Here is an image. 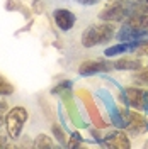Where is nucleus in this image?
<instances>
[{
	"instance_id": "ddd939ff",
	"label": "nucleus",
	"mask_w": 148,
	"mask_h": 149,
	"mask_svg": "<svg viewBox=\"0 0 148 149\" xmlns=\"http://www.w3.org/2000/svg\"><path fill=\"white\" fill-rule=\"evenodd\" d=\"M14 93V86L0 74V97H7V95H12Z\"/></svg>"
},
{
	"instance_id": "dca6fc26",
	"label": "nucleus",
	"mask_w": 148,
	"mask_h": 149,
	"mask_svg": "<svg viewBox=\"0 0 148 149\" xmlns=\"http://www.w3.org/2000/svg\"><path fill=\"white\" fill-rule=\"evenodd\" d=\"M135 51H136V54H140V56H148V41L138 44V47H136Z\"/></svg>"
},
{
	"instance_id": "9b49d317",
	"label": "nucleus",
	"mask_w": 148,
	"mask_h": 149,
	"mask_svg": "<svg viewBox=\"0 0 148 149\" xmlns=\"http://www.w3.org/2000/svg\"><path fill=\"white\" fill-rule=\"evenodd\" d=\"M124 24L133 29H148V14H133L124 19Z\"/></svg>"
},
{
	"instance_id": "423d86ee",
	"label": "nucleus",
	"mask_w": 148,
	"mask_h": 149,
	"mask_svg": "<svg viewBox=\"0 0 148 149\" xmlns=\"http://www.w3.org/2000/svg\"><path fill=\"white\" fill-rule=\"evenodd\" d=\"M126 129L130 130L131 134H141V132L148 130V122L138 112H130V122H128Z\"/></svg>"
},
{
	"instance_id": "1a4fd4ad",
	"label": "nucleus",
	"mask_w": 148,
	"mask_h": 149,
	"mask_svg": "<svg viewBox=\"0 0 148 149\" xmlns=\"http://www.w3.org/2000/svg\"><path fill=\"white\" fill-rule=\"evenodd\" d=\"M138 44H141V42H119V44H114L111 47H106L104 56L112 58V56H119V54H124V53H130V51H135L138 47Z\"/></svg>"
},
{
	"instance_id": "f3484780",
	"label": "nucleus",
	"mask_w": 148,
	"mask_h": 149,
	"mask_svg": "<svg viewBox=\"0 0 148 149\" xmlns=\"http://www.w3.org/2000/svg\"><path fill=\"white\" fill-rule=\"evenodd\" d=\"M141 110L148 112V92L147 90L143 92V107H141Z\"/></svg>"
},
{
	"instance_id": "0eeeda50",
	"label": "nucleus",
	"mask_w": 148,
	"mask_h": 149,
	"mask_svg": "<svg viewBox=\"0 0 148 149\" xmlns=\"http://www.w3.org/2000/svg\"><path fill=\"white\" fill-rule=\"evenodd\" d=\"M143 92L145 90H140V88H135V86L126 88L124 90V100H126V103L130 107H133V109H136V110H141V107H143Z\"/></svg>"
},
{
	"instance_id": "f257e3e1",
	"label": "nucleus",
	"mask_w": 148,
	"mask_h": 149,
	"mask_svg": "<svg viewBox=\"0 0 148 149\" xmlns=\"http://www.w3.org/2000/svg\"><path fill=\"white\" fill-rule=\"evenodd\" d=\"M116 36V27L112 26L111 22H102L99 26H89L83 31L82 34V46L83 47H94L109 42L112 37Z\"/></svg>"
},
{
	"instance_id": "7ed1b4c3",
	"label": "nucleus",
	"mask_w": 148,
	"mask_h": 149,
	"mask_svg": "<svg viewBox=\"0 0 148 149\" xmlns=\"http://www.w3.org/2000/svg\"><path fill=\"white\" fill-rule=\"evenodd\" d=\"M126 17H130V5L123 2H114L99 12V19L106 22H118V20H124Z\"/></svg>"
},
{
	"instance_id": "4468645a",
	"label": "nucleus",
	"mask_w": 148,
	"mask_h": 149,
	"mask_svg": "<svg viewBox=\"0 0 148 149\" xmlns=\"http://www.w3.org/2000/svg\"><path fill=\"white\" fill-rule=\"evenodd\" d=\"M51 130H53V134H55V137L58 141H60V142H61V144H66V137H65V134H63V130L60 129V127H58V125H53V127H51Z\"/></svg>"
},
{
	"instance_id": "6ab92c4d",
	"label": "nucleus",
	"mask_w": 148,
	"mask_h": 149,
	"mask_svg": "<svg viewBox=\"0 0 148 149\" xmlns=\"http://www.w3.org/2000/svg\"><path fill=\"white\" fill-rule=\"evenodd\" d=\"M77 3H82V5H94L97 3V0H75Z\"/></svg>"
},
{
	"instance_id": "412c9836",
	"label": "nucleus",
	"mask_w": 148,
	"mask_h": 149,
	"mask_svg": "<svg viewBox=\"0 0 148 149\" xmlns=\"http://www.w3.org/2000/svg\"><path fill=\"white\" fill-rule=\"evenodd\" d=\"M72 139L73 141H82V136H80L78 132H73V134H72Z\"/></svg>"
},
{
	"instance_id": "aec40b11",
	"label": "nucleus",
	"mask_w": 148,
	"mask_h": 149,
	"mask_svg": "<svg viewBox=\"0 0 148 149\" xmlns=\"http://www.w3.org/2000/svg\"><path fill=\"white\" fill-rule=\"evenodd\" d=\"M5 110H9V105H7L5 100H0V112H5Z\"/></svg>"
},
{
	"instance_id": "f8f14e48",
	"label": "nucleus",
	"mask_w": 148,
	"mask_h": 149,
	"mask_svg": "<svg viewBox=\"0 0 148 149\" xmlns=\"http://www.w3.org/2000/svg\"><path fill=\"white\" fill-rule=\"evenodd\" d=\"M32 146H34V148H39V149H51L55 146V142H53V139H51L49 136L39 134L36 139H34V144H32Z\"/></svg>"
},
{
	"instance_id": "4be33fe9",
	"label": "nucleus",
	"mask_w": 148,
	"mask_h": 149,
	"mask_svg": "<svg viewBox=\"0 0 148 149\" xmlns=\"http://www.w3.org/2000/svg\"><path fill=\"white\" fill-rule=\"evenodd\" d=\"M2 122H5V119H2V112H0V125H2Z\"/></svg>"
},
{
	"instance_id": "a211bd4d",
	"label": "nucleus",
	"mask_w": 148,
	"mask_h": 149,
	"mask_svg": "<svg viewBox=\"0 0 148 149\" xmlns=\"http://www.w3.org/2000/svg\"><path fill=\"white\" fill-rule=\"evenodd\" d=\"M7 137H9V136H7ZM7 137H5L4 134H0V148H9V146H12V144L7 142Z\"/></svg>"
},
{
	"instance_id": "6e6552de",
	"label": "nucleus",
	"mask_w": 148,
	"mask_h": 149,
	"mask_svg": "<svg viewBox=\"0 0 148 149\" xmlns=\"http://www.w3.org/2000/svg\"><path fill=\"white\" fill-rule=\"evenodd\" d=\"M111 65L118 71H138L143 66V63H141V59H135V58H123V59H118Z\"/></svg>"
},
{
	"instance_id": "2eb2a0df",
	"label": "nucleus",
	"mask_w": 148,
	"mask_h": 149,
	"mask_svg": "<svg viewBox=\"0 0 148 149\" xmlns=\"http://www.w3.org/2000/svg\"><path fill=\"white\" fill-rule=\"evenodd\" d=\"M138 78L143 81V83L148 85V65L147 66H141L138 70Z\"/></svg>"
},
{
	"instance_id": "f03ea898",
	"label": "nucleus",
	"mask_w": 148,
	"mask_h": 149,
	"mask_svg": "<svg viewBox=\"0 0 148 149\" xmlns=\"http://www.w3.org/2000/svg\"><path fill=\"white\" fill-rule=\"evenodd\" d=\"M29 113L26 107H12L7 115H5V130H7V136L9 139H19L20 132L24 129V124L27 122Z\"/></svg>"
},
{
	"instance_id": "9d476101",
	"label": "nucleus",
	"mask_w": 148,
	"mask_h": 149,
	"mask_svg": "<svg viewBox=\"0 0 148 149\" xmlns=\"http://www.w3.org/2000/svg\"><path fill=\"white\" fill-rule=\"evenodd\" d=\"M106 144L111 148H123V149H130V139L123 134V132H111L106 139Z\"/></svg>"
},
{
	"instance_id": "20e7f679",
	"label": "nucleus",
	"mask_w": 148,
	"mask_h": 149,
	"mask_svg": "<svg viewBox=\"0 0 148 149\" xmlns=\"http://www.w3.org/2000/svg\"><path fill=\"white\" fill-rule=\"evenodd\" d=\"M112 68L111 63H107L106 59H87L78 66V73L82 76H90L97 73H106Z\"/></svg>"
},
{
	"instance_id": "39448f33",
	"label": "nucleus",
	"mask_w": 148,
	"mask_h": 149,
	"mask_svg": "<svg viewBox=\"0 0 148 149\" xmlns=\"http://www.w3.org/2000/svg\"><path fill=\"white\" fill-rule=\"evenodd\" d=\"M53 19H55L56 26L61 29V31H70V29L75 26V14L72 12V10L68 9H56L55 12H53Z\"/></svg>"
}]
</instances>
